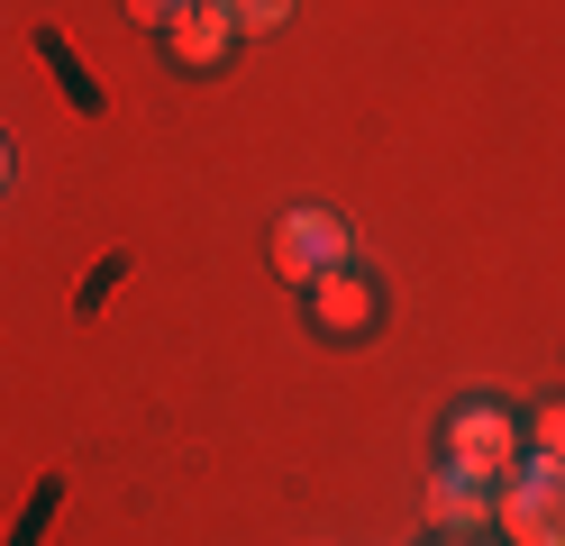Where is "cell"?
I'll return each instance as SVG.
<instances>
[{"mask_svg": "<svg viewBox=\"0 0 565 546\" xmlns=\"http://www.w3.org/2000/svg\"><path fill=\"white\" fill-rule=\"evenodd\" d=\"M492 520L511 546H565V464L556 456H520L492 492Z\"/></svg>", "mask_w": 565, "mask_h": 546, "instance_id": "cell-1", "label": "cell"}, {"mask_svg": "<svg viewBox=\"0 0 565 546\" xmlns=\"http://www.w3.org/2000/svg\"><path fill=\"white\" fill-rule=\"evenodd\" d=\"M529 456H556L565 464V400H547V410L529 419Z\"/></svg>", "mask_w": 565, "mask_h": 546, "instance_id": "cell-8", "label": "cell"}, {"mask_svg": "<svg viewBox=\"0 0 565 546\" xmlns=\"http://www.w3.org/2000/svg\"><path fill=\"white\" fill-rule=\"evenodd\" d=\"M210 10H220L237 36H265V28H282V19H292V0H210Z\"/></svg>", "mask_w": 565, "mask_h": 546, "instance_id": "cell-7", "label": "cell"}, {"mask_svg": "<svg viewBox=\"0 0 565 546\" xmlns=\"http://www.w3.org/2000/svg\"><path fill=\"white\" fill-rule=\"evenodd\" d=\"M492 492H502V483H483V473H456V464H438V473H429V528H447V537H475V528L492 520Z\"/></svg>", "mask_w": 565, "mask_h": 546, "instance_id": "cell-4", "label": "cell"}, {"mask_svg": "<svg viewBox=\"0 0 565 546\" xmlns=\"http://www.w3.org/2000/svg\"><path fill=\"white\" fill-rule=\"evenodd\" d=\"M447 546H466V537H447Z\"/></svg>", "mask_w": 565, "mask_h": 546, "instance_id": "cell-11", "label": "cell"}, {"mask_svg": "<svg viewBox=\"0 0 565 546\" xmlns=\"http://www.w3.org/2000/svg\"><path fill=\"white\" fill-rule=\"evenodd\" d=\"M0 182H10V137H0Z\"/></svg>", "mask_w": 565, "mask_h": 546, "instance_id": "cell-10", "label": "cell"}, {"mask_svg": "<svg viewBox=\"0 0 565 546\" xmlns=\"http://www.w3.org/2000/svg\"><path fill=\"white\" fill-rule=\"evenodd\" d=\"M310 319L329 328V338H347V328H374V291H365V274H320L310 282Z\"/></svg>", "mask_w": 565, "mask_h": 546, "instance_id": "cell-5", "label": "cell"}, {"mask_svg": "<svg viewBox=\"0 0 565 546\" xmlns=\"http://www.w3.org/2000/svg\"><path fill=\"white\" fill-rule=\"evenodd\" d=\"M338 265H347V228H338L329 210H292V218L274 228V274H282V282H320V274H338Z\"/></svg>", "mask_w": 565, "mask_h": 546, "instance_id": "cell-3", "label": "cell"}, {"mask_svg": "<svg viewBox=\"0 0 565 546\" xmlns=\"http://www.w3.org/2000/svg\"><path fill=\"white\" fill-rule=\"evenodd\" d=\"M228 36H237V28H228L220 10H210V0H192V10H183V19L164 28V46H173V64H192V73H210V64L228 55Z\"/></svg>", "mask_w": 565, "mask_h": 546, "instance_id": "cell-6", "label": "cell"}, {"mask_svg": "<svg viewBox=\"0 0 565 546\" xmlns=\"http://www.w3.org/2000/svg\"><path fill=\"white\" fill-rule=\"evenodd\" d=\"M128 10H137V19H147V28H173V19H183V10H192V0H128Z\"/></svg>", "mask_w": 565, "mask_h": 546, "instance_id": "cell-9", "label": "cell"}, {"mask_svg": "<svg viewBox=\"0 0 565 546\" xmlns=\"http://www.w3.org/2000/svg\"><path fill=\"white\" fill-rule=\"evenodd\" d=\"M529 456V428L511 410H492V400H466V410L447 419V464L456 473H483V483H502V473Z\"/></svg>", "mask_w": 565, "mask_h": 546, "instance_id": "cell-2", "label": "cell"}]
</instances>
